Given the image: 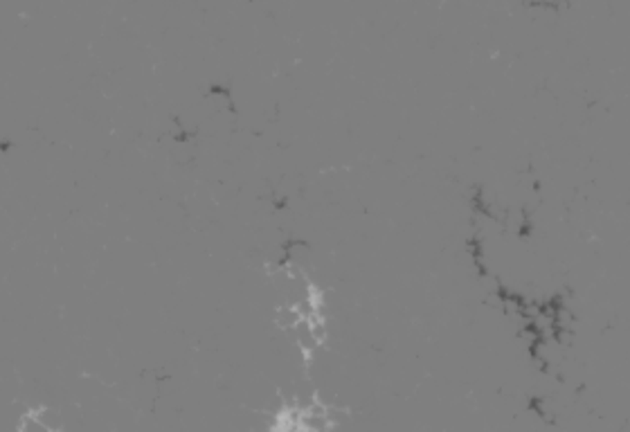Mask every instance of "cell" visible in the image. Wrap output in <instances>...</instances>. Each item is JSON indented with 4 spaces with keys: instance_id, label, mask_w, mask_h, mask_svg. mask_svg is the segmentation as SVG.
<instances>
[{
    "instance_id": "6da1fadb",
    "label": "cell",
    "mask_w": 630,
    "mask_h": 432,
    "mask_svg": "<svg viewBox=\"0 0 630 432\" xmlns=\"http://www.w3.org/2000/svg\"><path fill=\"white\" fill-rule=\"evenodd\" d=\"M19 432H52V430L43 423L36 414H25L19 423Z\"/></svg>"
}]
</instances>
